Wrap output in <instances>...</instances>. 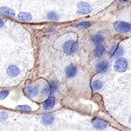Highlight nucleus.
<instances>
[{
  "mask_svg": "<svg viewBox=\"0 0 131 131\" xmlns=\"http://www.w3.org/2000/svg\"><path fill=\"white\" fill-rule=\"evenodd\" d=\"M105 52V46L103 44L99 43L97 44V46L94 48V55L96 57H101L103 54V52Z\"/></svg>",
  "mask_w": 131,
  "mask_h": 131,
  "instance_id": "obj_14",
  "label": "nucleus"
},
{
  "mask_svg": "<svg viewBox=\"0 0 131 131\" xmlns=\"http://www.w3.org/2000/svg\"><path fill=\"white\" fill-rule=\"evenodd\" d=\"M8 94H9V91H7V90L1 92V93H0V100H3V99H5L6 96H8Z\"/></svg>",
  "mask_w": 131,
  "mask_h": 131,
  "instance_id": "obj_23",
  "label": "nucleus"
},
{
  "mask_svg": "<svg viewBox=\"0 0 131 131\" xmlns=\"http://www.w3.org/2000/svg\"><path fill=\"white\" fill-rule=\"evenodd\" d=\"M58 86H59L58 83H57L56 81H52V82H50L47 86L44 88L42 93H43V94H45V95H52V94H53L54 92L57 91Z\"/></svg>",
  "mask_w": 131,
  "mask_h": 131,
  "instance_id": "obj_4",
  "label": "nucleus"
},
{
  "mask_svg": "<svg viewBox=\"0 0 131 131\" xmlns=\"http://www.w3.org/2000/svg\"><path fill=\"white\" fill-rule=\"evenodd\" d=\"M79 45L73 40H67L63 44V50L67 54H73L78 51Z\"/></svg>",
  "mask_w": 131,
  "mask_h": 131,
  "instance_id": "obj_1",
  "label": "nucleus"
},
{
  "mask_svg": "<svg viewBox=\"0 0 131 131\" xmlns=\"http://www.w3.org/2000/svg\"><path fill=\"white\" fill-rule=\"evenodd\" d=\"M65 73H66L67 77H68V78L74 77V76L76 75V73H77V67L73 65L67 66L65 69Z\"/></svg>",
  "mask_w": 131,
  "mask_h": 131,
  "instance_id": "obj_6",
  "label": "nucleus"
},
{
  "mask_svg": "<svg viewBox=\"0 0 131 131\" xmlns=\"http://www.w3.org/2000/svg\"><path fill=\"white\" fill-rule=\"evenodd\" d=\"M128 61L126 59L124 58H119L115 60V64H114V68L116 72H119V73H122V72H125L128 69Z\"/></svg>",
  "mask_w": 131,
  "mask_h": 131,
  "instance_id": "obj_2",
  "label": "nucleus"
},
{
  "mask_svg": "<svg viewBox=\"0 0 131 131\" xmlns=\"http://www.w3.org/2000/svg\"><path fill=\"white\" fill-rule=\"evenodd\" d=\"M54 105H55V98H54L53 96H50L49 98L45 101V103H44L43 108L44 109H50V108H52Z\"/></svg>",
  "mask_w": 131,
  "mask_h": 131,
  "instance_id": "obj_12",
  "label": "nucleus"
},
{
  "mask_svg": "<svg viewBox=\"0 0 131 131\" xmlns=\"http://www.w3.org/2000/svg\"><path fill=\"white\" fill-rule=\"evenodd\" d=\"M25 93L28 96L31 97H34L37 95L38 94V89L37 88L34 86H28L26 88H25Z\"/></svg>",
  "mask_w": 131,
  "mask_h": 131,
  "instance_id": "obj_15",
  "label": "nucleus"
},
{
  "mask_svg": "<svg viewBox=\"0 0 131 131\" xmlns=\"http://www.w3.org/2000/svg\"><path fill=\"white\" fill-rule=\"evenodd\" d=\"M4 25H5V23H4V21L1 19V18H0V28H1V27H3L4 26Z\"/></svg>",
  "mask_w": 131,
  "mask_h": 131,
  "instance_id": "obj_24",
  "label": "nucleus"
},
{
  "mask_svg": "<svg viewBox=\"0 0 131 131\" xmlns=\"http://www.w3.org/2000/svg\"><path fill=\"white\" fill-rule=\"evenodd\" d=\"M93 125L97 129H104V128H107V123L106 122L102 121L101 119H94L93 121Z\"/></svg>",
  "mask_w": 131,
  "mask_h": 131,
  "instance_id": "obj_7",
  "label": "nucleus"
},
{
  "mask_svg": "<svg viewBox=\"0 0 131 131\" xmlns=\"http://www.w3.org/2000/svg\"><path fill=\"white\" fill-rule=\"evenodd\" d=\"M110 52H111V55L113 57L119 58V57H121L122 54H123V49H122L121 46H115V47L112 48Z\"/></svg>",
  "mask_w": 131,
  "mask_h": 131,
  "instance_id": "obj_10",
  "label": "nucleus"
},
{
  "mask_svg": "<svg viewBox=\"0 0 131 131\" xmlns=\"http://www.w3.org/2000/svg\"><path fill=\"white\" fill-rule=\"evenodd\" d=\"M92 88L94 90H100L102 88V82L99 80H95L92 82Z\"/></svg>",
  "mask_w": 131,
  "mask_h": 131,
  "instance_id": "obj_19",
  "label": "nucleus"
},
{
  "mask_svg": "<svg viewBox=\"0 0 131 131\" xmlns=\"http://www.w3.org/2000/svg\"><path fill=\"white\" fill-rule=\"evenodd\" d=\"M0 12H1L3 15L7 16V17H14L15 16V12H14L12 9H10V8L5 7V6L0 8Z\"/></svg>",
  "mask_w": 131,
  "mask_h": 131,
  "instance_id": "obj_13",
  "label": "nucleus"
},
{
  "mask_svg": "<svg viewBox=\"0 0 131 131\" xmlns=\"http://www.w3.org/2000/svg\"><path fill=\"white\" fill-rule=\"evenodd\" d=\"M54 121V116L52 114H46L42 116V122L46 125H50Z\"/></svg>",
  "mask_w": 131,
  "mask_h": 131,
  "instance_id": "obj_11",
  "label": "nucleus"
},
{
  "mask_svg": "<svg viewBox=\"0 0 131 131\" xmlns=\"http://www.w3.org/2000/svg\"><path fill=\"white\" fill-rule=\"evenodd\" d=\"M46 18L49 20H52V21H56L59 19V15L56 12H50L46 14Z\"/></svg>",
  "mask_w": 131,
  "mask_h": 131,
  "instance_id": "obj_17",
  "label": "nucleus"
},
{
  "mask_svg": "<svg viewBox=\"0 0 131 131\" xmlns=\"http://www.w3.org/2000/svg\"><path fill=\"white\" fill-rule=\"evenodd\" d=\"M7 74L10 76V77H16L20 73V70L18 67L16 66H10L7 68Z\"/></svg>",
  "mask_w": 131,
  "mask_h": 131,
  "instance_id": "obj_9",
  "label": "nucleus"
},
{
  "mask_svg": "<svg viewBox=\"0 0 131 131\" xmlns=\"http://www.w3.org/2000/svg\"><path fill=\"white\" fill-rule=\"evenodd\" d=\"M103 39H104V37H103V35L100 34V33H98V34H95V35L94 36V37L92 38V41L94 42V44L101 43V42L103 41Z\"/></svg>",
  "mask_w": 131,
  "mask_h": 131,
  "instance_id": "obj_18",
  "label": "nucleus"
},
{
  "mask_svg": "<svg viewBox=\"0 0 131 131\" xmlns=\"http://www.w3.org/2000/svg\"><path fill=\"white\" fill-rule=\"evenodd\" d=\"M91 25V23L89 21H82V22L79 23L77 25L78 28H86V27H89Z\"/></svg>",
  "mask_w": 131,
  "mask_h": 131,
  "instance_id": "obj_20",
  "label": "nucleus"
},
{
  "mask_svg": "<svg viewBox=\"0 0 131 131\" xmlns=\"http://www.w3.org/2000/svg\"><path fill=\"white\" fill-rule=\"evenodd\" d=\"M6 118H7V114L5 112H0V122L5 121Z\"/></svg>",
  "mask_w": 131,
  "mask_h": 131,
  "instance_id": "obj_22",
  "label": "nucleus"
},
{
  "mask_svg": "<svg viewBox=\"0 0 131 131\" xmlns=\"http://www.w3.org/2000/svg\"><path fill=\"white\" fill-rule=\"evenodd\" d=\"M108 69V65L105 61H100L96 64V71L100 73H105Z\"/></svg>",
  "mask_w": 131,
  "mask_h": 131,
  "instance_id": "obj_8",
  "label": "nucleus"
},
{
  "mask_svg": "<svg viewBox=\"0 0 131 131\" xmlns=\"http://www.w3.org/2000/svg\"><path fill=\"white\" fill-rule=\"evenodd\" d=\"M114 27L119 32H128L131 31V24L123 21H117L114 24Z\"/></svg>",
  "mask_w": 131,
  "mask_h": 131,
  "instance_id": "obj_3",
  "label": "nucleus"
},
{
  "mask_svg": "<svg viewBox=\"0 0 131 131\" xmlns=\"http://www.w3.org/2000/svg\"><path fill=\"white\" fill-rule=\"evenodd\" d=\"M17 109L18 110H22V111H26V112H30L31 111V108L29 106H26V105H20V106L17 107Z\"/></svg>",
  "mask_w": 131,
  "mask_h": 131,
  "instance_id": "obj_21",
  "label": "nucleus"
},
{
  "mask_svg": "<svg viewBox=\"0 0 131 131\" xmlns=\"http://www.w3.org/2000/svg\"><path fill=\"white\" fill-rule=\"evenodd\" d=\"M78 8V12L81 14H88L92 12V6L89 4L86 3V2H80L77 5Z\"/></svg>",
  "mask_w": 131,
  "mask_h": 131,
  "instance_id": "obj_5",
  "label": "nucleus"
},
{
  "mask_svg": "<svg viewBox=\"0 0 131 131\" xmlns=\"http://www.w3.org/2000/svg\"><path fill=\"white\" fill-rule=\"evenodd\" d=\"M18 18L21 20V21H25V22H29L32 19L31 18V15L28 12H20L18 14Z\"/></svg>",
  "mask_w": 131,
  "mask_h": 131,
  "instance_id": "obj_16",
  "label": "nucleus"
},
{
  "mask_svg": "<svg viewBox=\"0 0 131 131\" xmlns=\"http://www.w3.org/2000/svg\"><path fill=\"white\" fill-rule=\"evenodd\" d=\"M129 122H130V124H131V116H130V118H129Z\"/></svg>",
  "mask_w": 131,
  "mask_h": 131,
  "instance_id": "obj_26",
  "label": "nucleus"
},
{
  "mask_svg": "<svg viewBox=\"0 0 131 131\" xmlns=\"http://www.w3.org/2000/svg\"><path fill=\"white\" fill-rule=\"evenodd\" d=\"M128 0H120V3H122V4H124V3H126V2H128Z\"/></svg>",
  "mask_w": 131,
  "mask_h": 131,
  "instance_id": "obj_25",
  "label": "nucleus"
}]
</instances>
